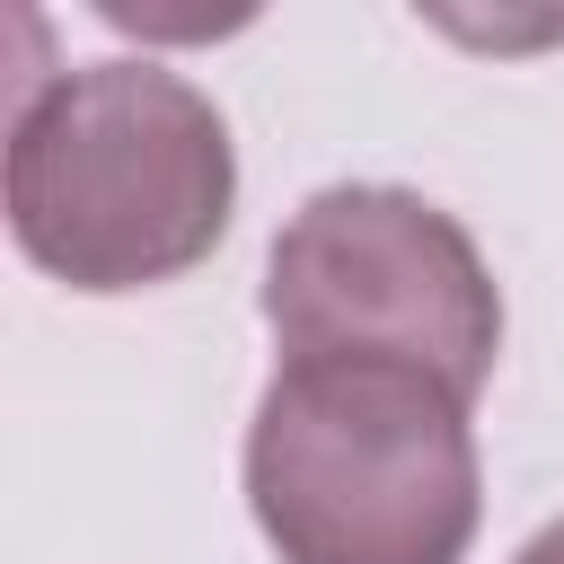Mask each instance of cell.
Segmentation results:
<instances>
[{"label": "cell", "instance_id": "cell-1", "mask_svg": "<svg viewBox=\"0 0 564 564\" xmlns=\"http://www.w3.org/2000/svg\"><path fill=\"white\" fill-rule=\"evenodd\" d=\"M9 229L70 291L194 273L238 203L220 106L167 62H79L9 106Z\"/></svg>", "mask_w": 564, "mask_h": 564}, {"label": "cell", "instance_id": "cell-2", "mask_svg": "<svg viewBox=\"0 0 564 564\" xmlns=\"http://www.w3.org/2000/svg\"><path fill=\"white\" fill-rule=\"evenodd\" d=\"M247 502L282 564H458L485 511L467 397L405 361H282L247 423Z\"/></svg>", "mask_w": 564, "mask_h": 564}, {"label": "cell", "instance_id": "cell-3", "mask_svg": "<svg viewBox=\"0 0 564 564\" xmlns=\"http://www.w3.org/2000/svg\"><path fill=\"white\" fill-rule=\"evenodd\" d=\"M264 326L291 361H405L476 397L502 352V291L441 203L326 185L264 256Z\"/></svg>", "mask_w": 564, "mask_h": 564}, {"label": "cell", "instance_id": "cell-4", "mask_svg": "<svg viewBox=\"0 0 564 564\" xmlns=\"http://www.w3.org/2000/svg\"><path fill=\"white\" fill-rule=\"evenodd\" d=\"M511 564H564V520H546V529H538V538H529Z\"/></svg>", "mask_w": 564, "mask_h": 564}]
</instances>
